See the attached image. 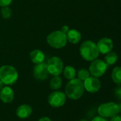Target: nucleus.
Segmentation results:
<instances>
[{
	"mask_svg": "<svg viewBox=\"0 0 121 121\" xmlns=\"http://www.w3.org/2000/svg\"><path fill=\"white\" fill-rule=\"evenodd\" d=\"M62 78L60 76H53L49 82V87L53 91H57L62 86Z\"/></svg>",
	"mask_w": 121,
	"mask_h": 121,
	"instance_id": "obj_17",
	"label": "nucleus"
},
{
	"mask_svg": "<svg viewBox=\"0 0 121 121\" xmlns=\"http://www.w3.org/2000/svg\"><path fill=\"white\" fill-rule=\"evenodd\" d=\"M4 86H5V85H4V84H3V82H1V81L0 80V91H1V89H2V88H3V87H4Z\"/></svg>",
	"mask_w": 121,
	"mask_h": 121,
	"instance_id": "obj_28",
	"label": "nucleus"
},
{
	"mask_svg": "<svg viewBox=\"0 0 121 121\" xmlns=\"http://www.w3.org/2000/svg\"><path fill=\"white\" fill-rule=\"evenodd\" d=\"M121 121V116L116 115L113 117L111 118V121Z\"/></svg>",
	"mask_w": 121,
	"mask_h": 121,
	"instance_id": "obj_26",
	"label": "nucleus"
},
{
	"mask_svg": "<svg viewBox=\"0 0 121 121\" xmlns=\"http://www.w3.org/2000/svg\"><path fill=\"white\" fill-rule=\"evenodd\" d=\"M62 73L63 74V77L68 81L76 78V69L73 66H71V65H67L64 67Z\"/></svg>",
	"mask_w": 121,
	"mask_h": 121,
	"instance_id": "obj_16",
	"label": "nucleus"
},
{
	"mask_svg": "<svg viewBox=\"0 0 121 121\" xmlns=\"http://www.w3.org/2000/svg\"><path fill=\"white\" fill-rule=\"evenodd\" d=\"M29 57L31 59V61L34 65H37V64L44 62L46 56H45L44 52L42 50L39 49H35L30 52Z\"/></svg>",
	"mask_w": 121,
	"mask_h": 121,
	"instance_id": "obj_14",
	"label": "nucleus"
},
{
	"mask_svg": "<svg viewBox=\"0 0 121 121\" xmlns=\"http://www.w3.org/2000/svg\"><path fill=\"white\" fill-rule=\"evenodd\" d=\"M66 98L65 93L58 90L54 91L49 94L48 97V103L53 108H60L66 104Z\"/></svg>",
	"mask_w": 121,
	"mask_h": 121,
	"instance_id": "obj_8",
	"label": "nucleus"
},
{
	"mask_svg": "<svg viewBox=\"0 0 121 121\" xmlns=\"http://www.w3.org/2000/svg\"><path fill=\"white\" fill-rule=\"evenodd\" d=\"M115 95L121 101V86H118L115 90Z\"/></svg>",
	"mask_w": 121,
	"mask_h": 121,
	"instance_id": "obj_23",
	"label": "nucleus"
},
{
	"mask_svg": "<svg viewBox=\"0 0 121 121\" xmlns=\"http://www.w3.org/2000/svg\"><path fill=\"white\" fill-rule=\"evenodd\" d=\"M46 65L49 75L51 76H60L64 67L62 60L56 56L51 57L48 59Z\"/></svg>",
	"mask_w": 121,
	"mask_h": 121,
	"instance_id": "obj_6",
	"label": "nucleus"
},
{
	"mask_svg": "<svg viewBox=\"0 0 121 121\" xmlns=\"http://www.w3.org/2000/svg\"><path fill=\"white\" fill-rule=\"evenodd\" d=\"M33 74L34 78L39 81H44L48 79L49 73L47 69L46 63L42 62L35 65L33 69Z\"/></svg>",
	"mask_w": 121,
	"mask_h": 121,
	"instance_id": "obj_10",
	"label": "nucleus"
},
{
	"mask_svg": "<svg viewBox=\"0 0 121 121\" xmlns=\"http://www.w3.org/2000/svg\"><path fill=\"white\" fill-rule=\"evenodd\" d=\"M69 27L68 26H66V25H65V26H63L62 27H61V32H63V33H65V34H66L67 33V32L69 30Z\"/></svg>",
	"mask_w": 121,
	"mask_h": 121,
	"instance_id": "obj_25",
	"label": "nucleus"
},
{
	"mask_svg": "<svg viewBox=\"0 0 121 121\" xmlns=\"http://www.w3.org/2000/svg\"><path fill=\"white\" fill-rule=\"evenodd\" d=\"M105 57L104 61L107 64L108 66L113 65L116 63V62L118 60V56L116 52L111 51V52H109L108 53H107Z\"/></svg>",
	"mask_w": 121,
	"mask_h": 121,
	"instance_id": "obj_18",
	"label": "nucleus"
},
{
	"mask_svg": "<svg viewBox=\"0 0 121 121\" xmlns=\"http://www.w3.org/2000/svg\"><path fill=\"white\" fill-rule=\"evenodd\" d=\"M13 0H0V6L4 7V6H9Z\"/></svg>",
	"mask_w": 121,
	"mask_h": 121,
	"instance_id": "obj_22",
	"label": "nucleus"
},
{
	"mask_svg": "<svg viewBox=\"0 0 121 121\" xmlns=\"http://www.w3.org/2000/svg\"><path fill=\"white\" fill-rule=\"evenodd\" d=\"M118 108H119V113H121V103L118 104Z\"/></svg>",
	"mask_w": 121,
	"mask_h": 121,
	"instance_id": "obj_29",
	"label": "nucleus"
},
{
	"mask_svg": "<svg viewBox=\"0 0 121 121\" xmlns=\"http://www.w3.org/2000/svg\"><path fill=\"white\" fill-rule=\"evenodd\" d=\"M98 113L100 116L106 118H112L119 113L118 104L115 102L101 104L98 108Z\"/></svg>",
	"mask_w": 121,
	"mask_h": 121,
	"instance_id": "obj_5",
	"label": "nucleus"
},
{
	"mask_svg": "<svg viewBox=\"0 0 121 121\" xmlns=\"http://www.w3.org/2000/svg\"><path fill=\"white\" fill-rule=\"evenodd\" d=\"M96 45H97L99 52L103 55H106L109 52H111L113 48V43L112 40L108 38H101L98 42V44Z\"/></svg>",
	"mask_w": 121,
	"mask_h": 121,
	"instance_id": "obj_11",
	"label": "nucleus"
},
{
	"mask_svg": "<svg viewBox=\"0 0 121 121\" xmlns=\"http://www.w3.org/2000/svg\"><path fill=\"white\" fill-rule=\"evenodd\" d=\"M1 15L3 18L4 19H8L9 18L11 15H12V10L9 6H4L1 7Z\"/></svg>",
	"mask_w": 121,
	"mask_h": 121,
	"instance_id": "obj_21",
	"label": "nucleus"
},
{
	"mask_svg": "<svg viewBox=\"0 0 121 121\" xmlns=\"http://www.w3.org/2000/svg\"><path fill=\"white\" fill-rule=\"evenodd\" d=\"M32 114V108L28 104H21L16 110V115L19 118L26 119Z\"/></svg>",
	"mask_w": 121,
	"mask_h": 121,
	"instance_id": "obj_13",
	"label": "nucleus"
},
{
	"mask_svg": "<svg viewBox=\"0 0 121 121\" xmlns=\"http://www.w3.org/2000/svg\"><path fill=\"white\" fill-rule=\"evenodd\" d=\"M38 121H51V118H48V117H47V116H44V117H41V118H40Z\"/></svg>",
	"mask_w": 121,
	"mask_h": 121,
	"instance_id": "obj_27",
	"label": "nucleus"
},
{
	"mask_svg": "<svg viewBox=\"0 0 121 121\" xmlns=\"http://www.w3.org/2000/svg\"><path fill=\"white\" fill-rule=\"evenodd\" d=\"M84 89L88 92L94 94L98 92L101 88V82L97 77L90 76L83 82Z\"/></svg>",
	"mask_w": 121,
	"mask_h": 121,
	"instance_id": "obj_9",
	"label": "nucleus"
},
{
	"mask_svg": "<svg viewBox=\"0 0 121 121\" xmlns=\"http://www.w3.org/2000/svg\"><path fill=\"white\" fill-rule=\"evenodd\" d=\"M111 78L113 81L117 84H121V67H116L111 74Z\"/></svg>",
	"mask_w": 121,
	"mask_h": 121,
	"instance_id": "obj_19",
	"label": "nucleus"
},
{
	"mask_svg": "<svg viewBox=\"0 0 121 121\" xmlns=\"http://www.w3.org/2000/svg\"><path fill=\"white\" fill-rule=\"evenodd\" d=\"M48 45L54 49H61L64 48L68 41L66 35L61 30H54L50 33L46 37Z\"/></svg>",
	"mask_w": 121,
	"mask_h": 121,
	"instance_id": "obj_4",
	"label": "nucleus"
},
{
	"mask_svg": "<svg viewBox=\"0 0 121 121\" xmlns=\"http://www.w3.org/2000/svg\"><path fill=\"white\" fill-rule=\"evenodd\" d=\"M108 65L104 60L96 59L91 62L89 66V72L91 76L99 78L102 77L108 69Z\"/></svg>",
	"mask_w": 121,
	"mask_h": 121,
	"instance_id": "obj_7",
	"label": "nucleus"
},
{
	"mask_svg": "<svg viewBox=\"0 0 121 121\" xmlns=\"http://www.w3.org/2000/svg\"><path fill=\"white\" fill-rule=\"evenodd\" d=\"M76 75L78 77V79H79L82 82H84L87 78H88L91 76L89 71L86 69H84V68L80 69L78 71V72L76 73Z\"/></svg>",
	"mask_w": 121,
	"mask_h": 121,
	"instance_id": "obj_20",
	"label": "nucleus"
},
{
	"mask_svg": "<svg viewBox=\"0 0 121 121\" xmlns=\"http://www.w3.org/2000/svg\"><path fill=\"white\" fill-rule=\"evenodd\" d=\"M79 51L82 58L90 62L97 59L100 53L97 45L91 40H86L83 42L80 46Z\"/></svg>",
	"mask_w": 121,
	"mask_h": 121,
	"instance_id": "obj_2",
	"label": "nucleus"
},
{
	"mask_svg": "<svg viewBox=\"0 0 121 121\" xmlns=\"http://www.w3.org/2000/svg\"><path fill=\"white\" fill-rule=\"evenodd\" d=\"M14 98V90L9 86H4L0 91V100L4 104H9Z\"/></svg>",
	"mask_w": 121,
	"mask_h": 121,
	"instance_id": "obj_12",
	"label": "nucleus"
},
{
	"mask_svg": "<svg viewBox=\"0 0 121 121\" xmlns=\"http://www.w3.org/2000/svg\"><path fill=\"white\" fill-rule=\"evenodd\" d=\"M18 78V71L12 65H5L0 67V80L5 86L14 84L17 82Z\"/></svg>",
	"mask_w": 121,
	"mask_h": 121,
	"instance_id": "obj_3",
	"label": "nucleus"
},
{
	"mask_svg": "<svg viewBox=\"0 0 121 121\" xmlns=\"http://www.w3.org/2000/svg\"><path fill=\"white\" fill-rule=\"evenodd\" d=\"M109 121L107 118H103V117H102V116H96V117H94L93 119H92V121Z\"/></svg>",
	"mask_w": 121,
	"mask_h": 121,
	"instance_id": "obj_24",
	"label": "nucleus"
},
{
	"mask_svg": "<svg viewBox=\"0 0 121 121\" xmlns=\"http://www.w3.org/2000/svg\"><path fill=\"white\" fill-rule=\"evenodd\" d=\"M66 35L67 41L71 44H77L81 40V33L76 29H69Z\"/></svg>",
	"mask_w": 121,
	"mask_h": 121,
	"instance_id": "obj_15",
	"label": "nucleus"
},
{
	"mask_svg": "<svg viewBox=\"0 0 121 121\" xmlns=\"http://www.w3.org/2000/svg\"><path fill=\"white\" fill-rule=\"evenodd\" d=\"M87 121V120H84V119H83V120H81V121Z\"/></svg>",
	"mask_w": 121,
	"mask_h": 121,
	"instance_id": "obj_30",
	"label": "nucleus"
},
{
	"mask_svg": "<svg viewBox=\"0 0 121 121\" xmlns=\"http://www.w3.org/2000/svg\"><path fill=\"white\" fill-rule=\"evenodd\" d=\"M85 91L83 82L78 78L69 80L65 87V94L66 97L71 100H78L81 99Z\"/></svg>",
	"mask_w": 121,
	"mask_h": 121,
	"instance_id": "obj_1",
	"label": "nucleus"
}]
</instances>
